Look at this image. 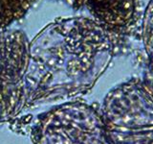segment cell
Masks as SVG:
<instances>
[{"label":"cell","instance_id":"7a4b0ae2","mask_svg":"<svg viewBox=\"0 0 153 144\" xmlns=\"http://www.w3.org/2000/svg\"><path fill=\"white\" fill-rule=\"evenodd\" d=\"M36 0H0V27L20 18Z\"/></svg>","mask_w":153,"mask_h":144},{"label":"cell","instance_id":"6da1fadb","mask_svg":"<svg viewBox=\"0 0 153 144\" xmlns=\"http://www.w3.org/2000/svg\"><path fill=\"white\" fill-rule=\"evenodd\" d=\"M120 96L114 132L123 144H151L153 142V97L146 88L130 86Z\"/></svg>","mask_w":153,"mask_h":144}]
</instances>
